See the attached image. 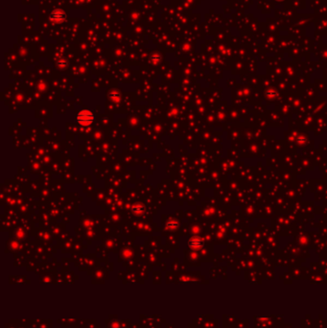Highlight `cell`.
Returning a JSON list of instances; mask_svg holds the SVG:
<instances>
[{"mask_svg": "<svg viewBox=\"0 0 327 328\" xmlns=\"http://www.w3.org/2000/svg\"><path fill=\"white\" fill-rule=\"evenodd\" d=\"M95 120V115L89 109H83L76 115V121L82 126H89Z\"/></svg>", "mask_w": 327, "mask_h": 328, "instance_id": "1", "label": "cell"}, {"mask_svg": "<svg viewBox=\"0 0 327 328\" xmlns=\"http://www.w3.org/2000/svg\"><path fill=\"white\" fill-rule=\"evenodd\" d=\"M202 244H203L202 240L197 236L192 237L188 241V246L190 247H193V249H199V247H201L202 246Z\"/></svg>", "mask_w": 327, "mask_h": 328, "instance_id": "2", "label": "cell"}, {"mask_svg": "<svg viewBox=\"0 0 327 328\" xmlns=\"http://www.w3.org/2000/svg\"><path fill=\"white\" fill-rule=\"evenodd\" d=\"M132 212L133 214L137 215V216H140V215L144 214L145 212V205L142 203H136V205H133L132 206Z\"/></svg>", "mask_w": 327, "mask_h": 328, "instance_id": "3", "label": "cell"}, {"mask_svg": "<svg viewBox=\"0 0 327 328\" xmlns=\"http://www.w3.org/2000/svg\"><path fill=\"white\" fill-rule=\"evenodd\" d=\"M110 97L112 101L114 102H118L120 100V93L117 92V91H112V92L110 94Z\"/></svg>", "mask_w": 327, "mask_h": 328, "instance_id": "4", "label": "cell"}, {"mask_svg": "<svg viewBox=\"0 0 327 328\" xmlns=\"http://www.w3.org/2000/svg\"><path fill=\"white\" fill-rule=\"evenodd\" d=\"M167 227L169 228H177V222H169L168 224H167Z\"/></svg>", "mask_w": 327, "mask_h": 328, "instance_id": "5", "label": "cell"}]
</instances>
